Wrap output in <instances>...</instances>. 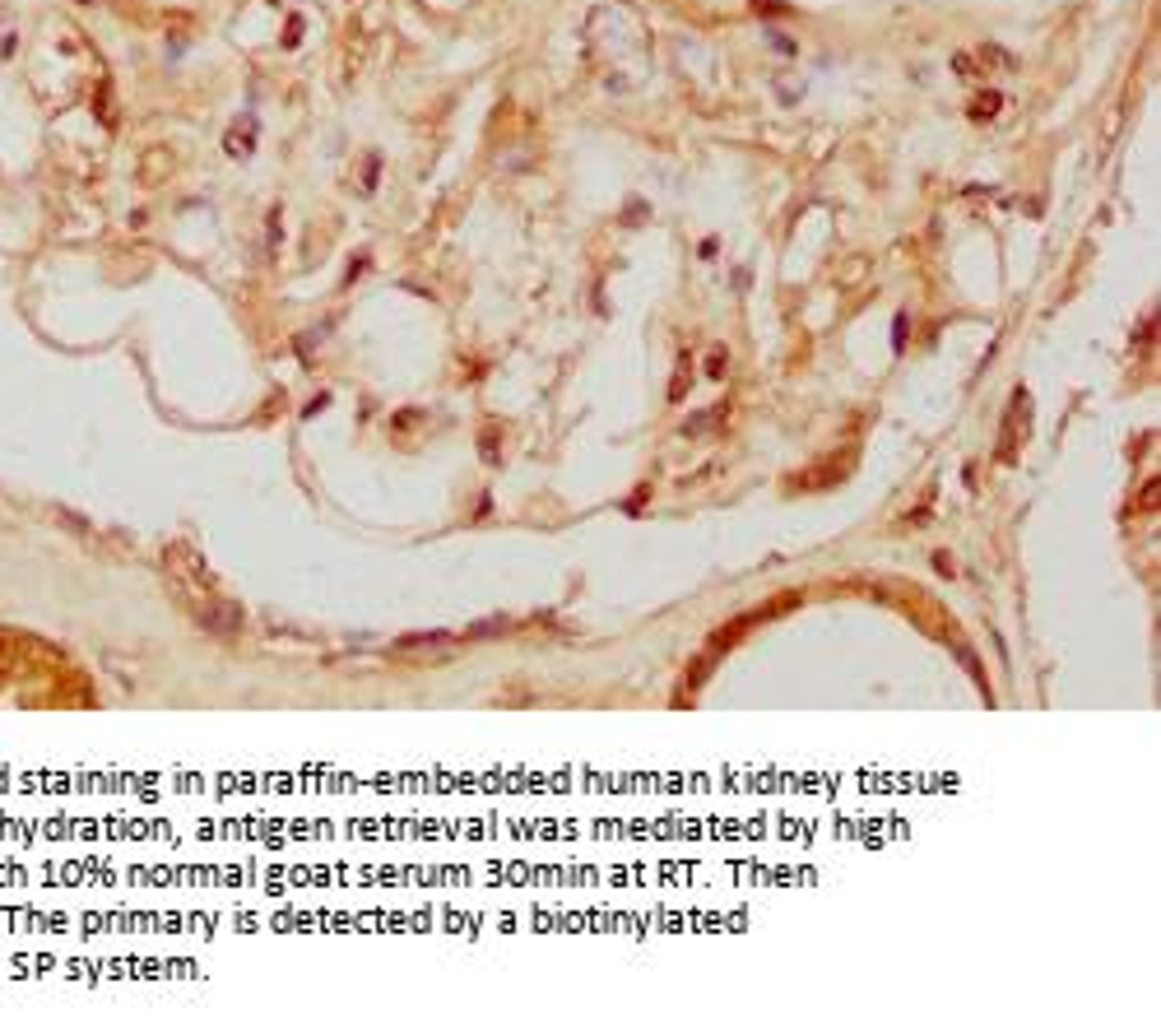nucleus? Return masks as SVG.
Listing matches in <instances>:
<instances>
[{"label": "nucleus", "mask_w": 1161, "mask_h": 1036, "mask_svg": "<svg viewBox=\"0 0 1161 1036\" xmlns=\"http://www.w3.org/2000/svg\"><path fill=\"white\" fill-rule=\"evenodd\" d=\"M706 377H725V349L720 345H711V353H706Z\"/></svg>", "instance_id": "obj_5"}, {"label": "nucleus", "mask_w": 1161, "mask_h": 1036, "mask_svg": "<svg viewBox=\"0 0 1161 1036\" xmlns=\"http://www.w3.org/2000/svg\"><path fill=\"white\" fill-rule=\"evenodd\" d=\"M1027 428H1031V400H1027V391H1017L1013 395L1009 428H1003V438H999V460H1013L1017 456V446H1022V438H1027Z\"/></svg>", "instance_id": "obj_1"}, {"label": "nucleus", "mask_w": 1161, "mask_h": 1036, "mask_svg": "<svg viewBox=\"0 0 1161 1036\" xmlns=\"http://www.w3.org/2000/svg\"><path fill=\"white\" fill-rule=\"evenodd\" d=\"M953 70L962 75V80H981V60L967 56V52H957V56H953Z\"/></svg>", "instance_id": "obj_3"}, {"label": "nucleus", "mask_w": 1161, "mask_h": 1036, "mask_svg": "<svg viewBox=\"0 0 1161 1036\" xmlns=\"http://www.w3.org/2000/svg\"><path fill=\"white\" fill-rule=\"evenodd\" d=\"M967 112H971V121H989L995 112H1003V94H995V89H985V94L975 98V103L967 107Z\"/></svg>", "instance_id": "obj_2"}, {"label": "nucleus", "mask_w": 1161, "mask_h": 1036, "mask_svg": "<svg viewBox=\"0 0 1161 1036\" xmlns=\"http://www.w3.org/2000/svg\"><path fill=\"white\" fill-rule=\"evenodd\" d=\"M228 149H232V153H238V159H242V153H246V149H252V121H242V126H238V131H232V135H228Z\"/></svg>", "instance_id": "obj_4"}, {"label": "nucleus", "mask_w": 1161, "mask_h": 1036, "mask_svg": "<svg viewBox=\"0 0 1161 1036\" xmlns=\"http://www.w3.org/2000/svg\"><path fill=\"white\" fill-rule=\"evenodd\" d=\"M298 38H302V19H288V28H284V48H298Z\"/></svg>", "instance_id": "obj_6"}]
</instances>
